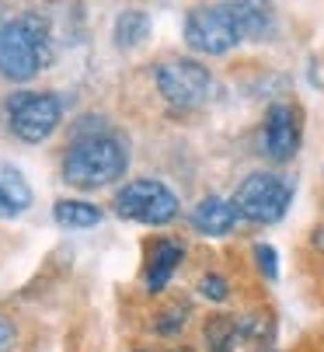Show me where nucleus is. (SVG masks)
<instances>
[{
  "label": "nucleus",
  "mask_w": 324,
  "mask_h": 352,
  "mask_svg": "<svg viewBox=\"0 0 324 352\" xmlns=\"http://www.w3.org/2000/svg\"><path fill=\"white\" fill-rule=\"evenodd\" d=\"M116 213L126 220H136V223L164 227L178 217V195L164 182L136 178L116 192Z\"/></svg>",
  "instance_id": "20e7f679"
},
{
  "label": "nucleus",
  "mask_w": 324,
  "mask_h": 352,
  "mask_svg": "<svg viewBox=\"0 0 324 352\" xmlns=\"http://www.w3.org/2000/svg\"><path fill=\"white\" fill-rule=\"evenodd\" d=\"M0 217H18V210H14V203H11V199H8L4 192H0Z\"/></svg>",
  "instance_id": "aec40b11"
},
{
  "label": "nucleus",
  "mask_w": 324,
  "mask_h": 352,
  "mask_svg": "<svg viewBox=\"0 0 324 352\" xmlns=\"http://www.w3.org/2000/svg\"><path fill=\"white\" fill-rule=\"evenodd\" d=\"M157 91L168 98L175 109H199L213 94V77L195 60H164L153 67Z\"/></svg>",
  "instance_id": "0eeeda50"
},
{
  "label": "nucleus",
  "mask_w": 324,
  "mask_h": 352,
  "mask_svg": "<svg viewBox=\"0 0 324 352\" xmlns=\"http://www.w3.org/2000/svg\"><path fill=\"white\" fill-rule=\"evenodd\" d=\"M0 192L11 199L18 213L32 206V188H28V182L21 178V171L11 168V164H0Z\"/></svg>",
  "instance_id": "2eb2a0df"
},
{
  "label": "nucleus",
  "mask_w": 324,
  "mask_h": 352,
  "mask_svg": "<svg viewBox=\"0 0 324 352\" xmlns=\"http://www.w3.org/2000/svg\"><path fill=\"white\" fill-rule=\"evenodd\" d=\"M241 25L234 14V4H216V8H195L185 18V42L195 53L224 56L241 42Z\"/></svg>",
  "instance_id": "39448f33"
},
{
  "label": "nucleus",
  "mask_w": 324,
  "mask_h": 352,
  "mask_svg": "<svg viewBox=\"0 0 324 352\" xmlns=\"http://www.w3.org/2000/svg\"><path fill=\"white\" fill-rule=\"evenodd\" d=\"M199 293H202V296H209V300H227L230 286H227V279H224V276L206 272V276L199 279Z\"/></svg>",
  "instance_id": "f3484780"
},
{
  "label": "nucleus",
  "mask_w": 324,
  "mask_h": 352,
  "mask_svg": "<svg viewBox=\"0 0 324 352\" xmlns=\"http://www.w3.org/2000/svg\"><path fill=\"white\" fill-rule=\"evenodd\" d=\"M49 63V21L35 11L0 25V74L8 80H32Z\"/></svg>",
  "instance_id": "f257e3e1"
},
{
  "label": "nucleus",
  "mask_w": 324,
  "mask_h": 352,
  "mask_svg": "<svg viewBox=\"0 0 324 352\" xmlns=\"http://www.w3.org/2000/svg\"><path fill=\"white\" fill-rule=\"evenodd\" d=\"M234 14H237L244 38H258V35L268 32V25H272V11L261 8V4H234Z\"/></svg>",
  "instance_id": "4468645a"
},
{
  "label": "nucleus",
  "mask_w": 324,
  "mask_h": 352,
  "mask_svg": "<svg viewBox=\"0 0 324 352\" xmlns=\"http://www.w3.org/2000/svg\"><path fill=\"white\" fill-rule=\"evenodd\" d=\"M63 119V105L49 91H18L8 102V126L25 143H42Z\"/></svg>",
  "instance_id": "423d86ee"
},
{
  "label": "nucleus",
  "mask_w": 324,
  "mask_h": 352,
  "mask_svg": "<svg viewBox=\"0 0 324 352\" xmlns=\"http://www.w3.org/2000/svg\"><path fill=\"white\" fill-rule=\"evenodd\" d=\"M147 35H150V18H147L143 11H122V14L116 18V42H119L122 49L140 45Z\"/></svg>",
  "instance_id": "ddd939ff"
},
{
  "label": "nucleus",
  "mask_w": 324,
  "mask_h": 352,
  "mask_svg": "<svg viewBox=\"0 0 324 352\" xmlns=\"http://www.w3.org/2000/svg\"><path fill=\"white\" fill-rule=\"evenodd\" d=\"M293 203V182L279 178V175H268V171H255L241 182L237 195H234V206L241 217L255 220V223H276L286 217Z\"/></svg>",
  "instance_id": "7ed1b4c3"
},
{
  "label": "nucleus",
  "mask_w": 324,
  "mask_h": 352,
  "mask_svg": "<svg viewBox=\"0 0 324 352\" xmlns=\"http://www.w3.org/2000/svg\"><path fill=\"white\" fill-rule=\"evenodd\" d=\"M314 244H317V248L324 251V230H317V234H314Z\"/></svg>",
  "instance_id": "412c9836"
},
{
  "label": "nucleus",
  "mask_w": 324,
  "mask_h": 352,
  "mask_svg": "<svg viewBox=\"0 0 324 352\" xmlns=\"http://www.w3.org/2000/svg\"><path fill=\"white\" fill-rule=\"evenodd\" d=\"M265 154L272 161H290L300 146V109L293 105H272L265 116Z\"/></svg>",
  "instance_id": "6e6552de"
},
{
  "label": "nucleus",
  "mask_w": 324,
  "mask_h": 352,
  "mask_svg": "<svg viewBox=\"0 0 324 352\" xmlns=\"http://www.w3.org/2000/svg\"><path fill=\"white\" fill-rule=\"evenodd\" d=\"M237 338H244L241 318H209V324H206V345H209V352H230Z\"/></svg>",
  "instance_id": "f8f14e48"
},
{
  "label": "nucleus",
  "mask_w": 324,
  "mask_h": 352,
  "mask_svg": "<svg viewBox=\"0 0 324 352\" xmlns=\"http://www.w3.org/2000/svg\"><path fill=\"white\" fill-rule=\"evenodd\" d=\"M255 258H258V269H261L268 279L279 276V251H276L272 244H255Z\"/></svg>",
  "instance_id": "dca6fc26"
},
{
  "label": "nucleus",
  "mask_w": 324,
  "mask_h": 352,
  "mask_svg": "<svg viewBox=\"0 0 324 352\" xmlns=\"http://www.w3.org/2000/svg\"><path fill=\"white\" fill-rule=\"evenodd\" d=\"M52 217H56L60 227H74V230L101 223V210L91 206V203H80V199H60V203L52 206Z\"/></svg>",
  "instance_id": "9b49d317"
},
{
  "label": "nucleus",
  "mask_w": 324,
  "mask_h": 352,
  "mask_svg": "<svg viewBox=\"0 0 324 352\" xmlns=\"http://www.w3.org/2000/svg\"><path fill=\"white\" fill-rule=\"evenodd\" d=\"M14 338H18V331H14V324L0 314V352H11V345H14Z\"/></svg>",
  "instance_id": "6ab92c4d"
},
{
  "label": "nucleus",
  "mask_w": 324,
  "mask_h": 352,
  "mask_svg": "<svg viewBox=\"0 0 324 352\" xmlns=\"http://www.w3.org/2000/svg\"><path fill=\"white\" fill-rule=\"evenodd\" d=\"M122 171H126V146L108 133L77 136L63 157V178L77 188H101L108 182H119Z\"/></svg>",
  "instance_id": "f03ea898"
},
{
  "label": "nucleus",
  "mask_w": 324,
  "mask_h": 352,
  "mask_svg": "<svg viewBox=\"0 0 324 352\" xmlns=\"http://www.w3.org/2000/svg\"><path fill=\"white\" fill-rule=\"evenodd\" d=\"M237 217H241L237 206L227 203V199H216V195H209V199H202V203H195V210L188 213L192 227L202 230V234H209V237L227 234V230L237 223Z\"/></svg>",
  "instance_id": "9d476101"
},
{
  "label": "nucleus",
  "mask_w": 324,
  "mask_h": 352,
  "mask_svg": "<svg viewBox=\"0 0 324 352\" xmlns=\"http://www.w3.org/2000/svg\"><path fill=\"white\" fill-rule=\"evenodd\" d=\"M182 258H185V244L175 237H160L150 251V262H147V289L150 293L164 289L168 279L175 276V269L182 265Z\"/></svg>",
  "instance_id": "1a4fd4ad"
},
{
  "label": "nucleus",
  "mask_w": 324,
  "mask_h": 352,
  "mask_svg": "<svg viewBox=\"0 0 324 352\" xmlns=\"http://www.w3.org/2000/svg\"><path fill=\"white\" fill-rule=\"evenodd\" d=\"M188 314V307H175V311H168L164 318H160V324H157V331H164V335H171V331H178L182 328V318Z\"/></svg>",
  "instance_id": "a211bd4d"
}]
</instances>
